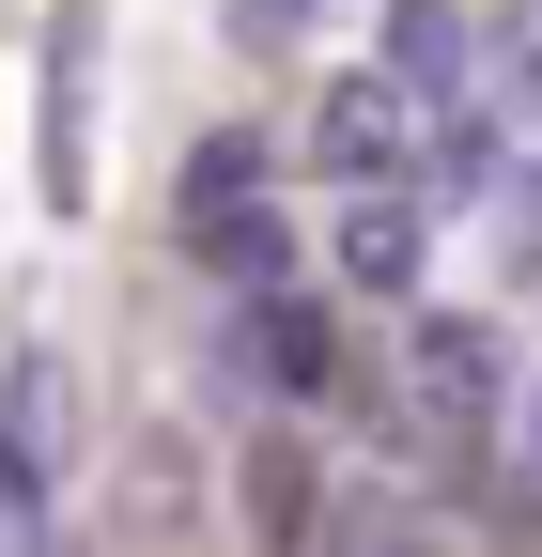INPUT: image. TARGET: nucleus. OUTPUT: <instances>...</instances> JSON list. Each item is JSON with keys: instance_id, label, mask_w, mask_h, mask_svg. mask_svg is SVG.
<instances>
[{"instance_id": "obj_6", "label": "nucleus", "mask_w": 542, "mask_h": 557, "mask_svg": "<svg viewBox=\"0 0 542 557\" xmlns=\"http://www.w3.org/2000/svg\"><path fill=\"white\" fill-rule=\"evenodd\" d=\"M186 248L233 278V295H263V278H295V233L263 218V186H233V201H186Z\"/></svg>"}, {"instance_id": "obj_11", "label": "nucleus", "mask_w": 542, "mask_h": 557, "mask_svg": "<svg viewBox=\"0 0 542 557\" xmlns=\"http://www.w3.org/2000/svg\"><path fill=\"white\" fill-rule=\"evenodd\" d=\"M0 542H32V527H16V496H0Z\"/></svg>"}, {"instance_id": "obj_8", "label": "nucleus", "mask_w": 542, "mask_h": 557, "mask_svg": "<svg viewBox=\"0 0 542 557\" xmlns=\"http://www.w3.org/2000/svg\"><path fill=\"white\" fill-rule=\"evenodd\" d=\"M419 403L481 418V403H496V325H419Z\"/></svg>"}, {"instance_id": "obj_5", "label": "nucleus", "mask_w": 542, "mask_h": 557, "mask_svg": "<svg viewBox=\"0 0 542 557\" xmlns=\"http://www.w3.org/2000/svg\"><path fill=\"white\" fill-rule=\"evenodd\" d=\"M47 201L62 218L94 201V0H62V32H47Z\"/></svg>"}, {"instance_id": "obj_2", "label": "nucleus", "mask_w": 542, "mask_h": 557, "mask_svg": "<svg viewBox=\"0 0 542 557\" xmlns=\"http://www.w3.org/2000/svg\"><path fill=\"white\" fill-rule=\"evenodd\" d=\"M62 434H78V387H62V357H16V372H0V496H16V527H47Z\"/></svg>"}, {"instance_id": "obj_3", "label": "nucleus", "mask_w": 542, "mask_h": 557, "mask_svg": "<svg viewBox=\"0 0 542 557\" xmlns=\"http://www.w3.org/2000/svg\"><path fill=\"white\" fill-rule=\"evenodd\" d=\"M342 278L357 295H419V263H434V201L403 186V171H372V186H342Z\"/></svg>"}, {"instance_id": "obj_10", "label": "nucleus", "mask_w": 542, "mask_h": 557, "mask_svg": "<svg viewBox=\"0 0 542 557\" xmlns=\"http://www.w3.org/2000/svg\"><path fill=\"white\" fill-rule=\"evenodd\" d=\"M233 186H263V139H248V124H218V139L186 156V201H233Z\"/></svg>"}, {"instance_id": "obj_1", "label": "nucleus", "mask_w": 542, "mask_h": 557, "mask_svg": "<svg viewBox=\"0 0 542 557\" xmlns=\"http://www.w3.org/2000/svg\"><path fill=\"white\" fill-rule=\"evenodd\" d=\"M233 372H248V387H280V403H325V387H342V325H325L295 278H263L248 325H233Z\"/></svg>"}, {"instance_id": "obj_4", "label": "nucleus", "mask_w": 542, "mask_h": 557, "mask_svg": "<svg viewBox=\"0 0 542 557\" xmlns=\"http://www.w3.org/2000/svg\"><path fill=\"white\" fill-rule=\"evenodd\" d=\"M403 156H419V94H403L387 62H372V78H342V94L310 109V171L372 186V171H403Z\"/></svg>"}, {"instance_id": "obj_9", "label": "nucleus", "mask_w": 542, "mask_h": 557, "mask_svg": "<svg viewBox=\"0 0 542 557\" xmlns=\"http://www.w3.org/2000/svg\"><path fill=\"white\" fill-rule=\"evenodd\" d=\"M218 16H233V47L280 62V47H310V32H325V0H218Z\"/></svg>"}, {"instance_id": "obj_12", "label": "nucleus", "mask_w": 542, "mask_h": 557, "mask_svg": "<svg viewBox=\"0 0 542 557\" xmlns=\"http://www.w3.org/2000/svg\"><path fill=\"white\" fill-rule=\"evenodd\" d=\"M527 449H542V403H527Z\"/></svg>"}, {"instance_id": "obj_7", "label": "nucleus", "mask_w": 542, "mask_h": 557, "mask_svg": "<svg viewBox=\"0 0 542 557\" xmlns=\"http://www.w3.org/2000/svg\"><path fill=\"white\" fill-rule=\"evenodd\" d=\"M387 78L419 94V109L465 94V16H449V0H387Z\"/></svg>"}]
</instances>
